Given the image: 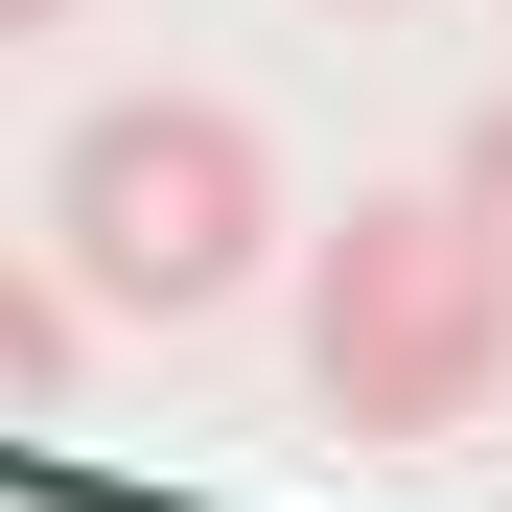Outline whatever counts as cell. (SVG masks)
I'll list each match as a JSON object with an SVG mask.
<instances>
[{"label": "cell", "instance_id": "1", "mask_svg": "<svg viewBox=\"0 0 512 512\" xmlns=\"http://www.w3.org/2000/svg\"><path fill=\"white\" fill-rule=\"evenodd\" d=\"M303 396L350 419V443H466V419L512 396V256L466 233V187H373V210H326Z\"/></svg>", "mask_w": 512, "mask_h": 512}, {"label": "cell", "instance_id": "2", "mask_svg": "<svg viewBox=\"0 0 512 512\" xmlns=\"http://www.w3.org/2000/svg\"><path fill=\"white\" fill-rule=\"evenodd\" d=\"M280 233V140L233 94H94L47 163V256L94 280V326H210Z\"/></svg>", "mask_w": 512, "mask_h": 512}, {"label": "cell", "instance_id": "3", "mask_svg": "<svg viewBox=\"0 0 512 512\" xmlns=\"http://www.w3.org/2000/svg\"><path fill=\"white\" fill-rule=\"evenodd\" d=\"M70 326H94V280H70V256H47V280H0V419L70 396Z\"/></svg>", "mask_w": 512, "mask_h": 512}, {"label": "cell", "instance_id": "4", "mask_svg": "<svg viewBox=\"0 0 512 512\" xmlns=\"http://www.w3.org/2000/svg\"><path fill=\"white\" fill-rule=\"evenodd\" d=\"M443 187H466V233H489V256H512V94H489V117H466V163H443Z\"/></svg>", "mask_w": 512, "mask_h": 512}, {"label": "cell", "instance_id": "5", "mask_svg": "<svg viewBox=\"0 0 512 512\" xmlns=\"http://www.w3.org/2000/svg\"><path fill=\"white\" fill-rule=\"evenodd\" d=\"M24 24H70V0H0V47H24Z\"/></svg>", "mask_w": 512, "mask_h": 512}]
</instances>
